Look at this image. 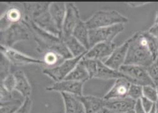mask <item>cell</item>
<instances>
[{"mask_svg":"<svg viewBox=\"0 0 158 113\" xmlns=\"http://www.w3.org/2000/svg\"><path fill=\"white\" fill-rule=\"evenodd\" d=\"M26 22L36 44L38 53L43 55L47 52H54L61 55L64 59L73 58L61 38L43 30L32 21Z\"/></svg>","mask_w":158,"mask_h":113,"instance_id":"cell-1","label":"cell"},{"mask_svg":"<svg viewBox=\"0 0 158 113\" xmlns=\"http://www.w3.org/2000/svg\"><path fill=\"white\" fill-rule=\"evenodd\" d=\"M154 61L144 31L135 33L129 38V45L124 64L148 67Z\"/></svg>","mask_w":158,"mask_h":113,"instance_id":"cell-2","label":"cell"},{"mask_svg":"<svg viewBox=\"0 0 158 113\" xmlns=\"http://www.w3.org/2000/svg\"><path fill=\"white\" fill-rule=\"evenodd\" d=\"M85 22L89 30L126 24L129 19L116 10H98L95 11Z\"/></svg>","mask_w":158,"mask_h":113,"instance_id":"cell-3","label":"cell"},{"mask_svg":"<svg viewBox=\"0 0 158 113\" xmlns=\"http://www.w3.org/2000/svg\"><path fill=\"white\" fill-rule=\"evenodd\" d=\"M31 36V33L28 25L23 20L0 31V44L2 46L13 48L18 42L30 40Z\"/></svg>","mask_w":158,"mask_h":113,"instance_id":"cell-4","label":"cell"},{"mask_svg":"<svg viewBox=\"0 0 158 113\" xmlns=\"http://www.w3.org/2000/svg\"><path fill=\"white\" fill-rule=\"evenodd\" d=\"M85 54H83L77 57L65 59L63 62L56 67L45 68L42 70V72L44 75L55 81V82L63 81L72 71L78 63L84 57Z\"/></svg>","mask_w":158,"mask_h":113,"instance_id":"cell-5","label":"cell"},{"mask_svg":"<svg viewBox=\"0 0 158 113\" xmlns=\"http://www.w3.org/2000/svg\"><path fill=\"white\" fill-rule=\"evenodd\" d=\"M125 29L123 24L89 30V44L90 48L94 45L106 42H113L115 38Z\"/></svg>","mask_w":158,"mask_h":113,"instance_id":"cell-6","label":"cell"},{"mask_svg":"<svg viewBox=\"0 0 158 113\" xmlns=\"http://www.w3.org/2000/svg\"><path fill=\"white\" fill-rule=\"evenodd\" d=\"M119 71L126 75L131 83L142 86H155L148 73L146 67L124 64L120 68Z\"/></svg>","mask_w":158,"mask_h":113,"instance_id":"cell-7","label":"cell"},{"mask_svg":"<svg viewBox=\"0 0 158 113\" xmlns=\"http://www.w3.org/2000/svg\"><path fill=\"white\" fill-rule=\"evenodd\" d=\"M25 15L22 3L11 4L0 18V31L24 20Z\"/></svg>","mask_w":158,"mask_h":113,"instance_id":"cell-8","label":"cell"},{"mask_svg":"<svg viewBox=\"0 0 158 113\" xmlns=\"http://www.w3.org/2000/svg\"><path fill=\"white\" fill-rule=\"evenodd\" d=\"M1 53L5 55L12 65L15 66H23L29 64L44 65L43 61L40 59H36L22 53L13 48L0 46Z\"/></svg>","mask_w":158,"mask_h":113,"instance_id":"cell-9","label":"cell"},{"mask_svg":"<svg viewBox=\"0 0 158 113\" xmlns=\"http://www.w3.org/2000/svg\"><path fill=\"white\" fill-rule=\"evenodd\" d=\"M81 20L80 12L76 5L73 3H67L66 13L62 27V36L72 35L74 28Z\"/></svg>","mask_w":158,"mask_h":113,"instance_id":"cell-10","label":"cell"},{"mask_svg":"<svg viewBox=\"0 0 158 113\" xmlns=\"http://www.w3.org/2000/svg\"><path fill=\"white\" fill-rule=\"evenodd\" d=\"M116 45L114 42H100L92 47L86 53L84 58L102 61L107 59L112 54Z\"/></svg>","mask_w":158,"mask_h":113,"instance_id":"cell-11","label":"cell"},{"mask_svg":"<svg viewBox=\"0 0 158 113\" xmlns=\"http://www.w3.org/2000/svg\"><path fill=\"white\" fill-rule=\"evenodd\" d=\"M83 82L70 80H63L55 82L53 84L45 88L47 91H55L58 92H65L77 96H83Z\"/></svg>","mask_w":158,"mask_h":113,"instance_id":"cell-12","label":"cell"},{"mask_svg":"<svg viewBox=\"0 0 158 113\" xmlns=\"http://www.w3.org/2000/svg\"><path fill=\"white\" fill-rule=\"evenodd\" d=\"M129 45V39L126 40L121 45L116 47L104 63L111 69L119 70L120 68L125 64Z\"/></svg>","mask_w":158,"mask_h":113,"instance_id":"cell-13","label":"cell"},{"mask_svg":"<svg viewBox=\"0 0 158 113\" xmlns=\"http://www.w3.org/2000/svg\"><path fill=\"white\" fill-rule=\"evenodd\" d=\"M131 82L124 79L121 78L115 80L114 85L105 94L104 99L106 101L122 99L127 97Z\"/></svg>","mask_w":158,"mask_h":113,"instance_id":"cell-14","label":"cell"},{"mask_svg":"<svg viewBox=\"0 0 158 113\" xmlns=\"http://www.w3.org/2000/svg\"><path fill=\"white\" fill-rule=\"evenodd\" d=\"M50 3H22L26 22L34 21L35 19L48 11Z\"/></svg>","mask_w":158,"mask_h":113,"instance_id":"cell-15","label":"cell"},{"mask_svg":"<svg viewBox=\"0 0 158 113\" xmlns=\"http://www.w3.org/2000/svg\"><path fill=\"white\" fill-rule=\"evenodd\" d=\"M136 101L126 97L122 99L106 101L105 107L117 113H126L134 109Z\"/></svg>","mask_w":158,"mask_h":113,"instance_id":"cell-16","label":"cell"},{"mask_svg":"<svg viewBox=\"0 0 158 113\" xmlns=\"http://www.w3.org/2000/svg\"><path fill=\"white\" fill-rule=\"evenodd\" d=\"M124 78L129 81V78L119 70H114L107 66L104 62L98 61L97 72L94 79L102 80H117L118 79ZM130 82V81H129Z\"/></svg>","mask_w":158,"mask_h":113,"instance_id":"cell-17","label":"cell"},{"mask_svg":"<svg viewBox=\"0 0 158 113\" xmlns=\"http://www.w3.org/2000/svg\"><path fill=\"white\" fill-rule=\"evenodd\" d=\"M32 22L43 30L56 36L62 38V33L58 30L48 11Z\"/></svg>","mask_w":158,"mask_h":113,"instance_id":"cell-18","label":"cell"},{"mask_svg":"<svg viewBox=\"0 0 158 113\" xmlns=\"http://www.w3.org/2000/svg\"><path fill=\"white\" fill-rule=\"evenodd\" d=\"M13 73L16 79L15 90L20 94L24 98L30 97L32 88L25 72L22 69H18L14 71Z\"/></svg>","mask_w":158,"mask_h":113,"instance_id":"cell-19","label":"cell"},{"mask_svg":"<svg viewBox=\"0 0 158 113\" xmlns=\"http://www.w3.org/2000/svg\"><path fill=\"white\" fill-rule=\"evenodd\" d=\"M65 106V113H85L84 107L78 96L73 94L60 93Z\"/></svg>","mask_w":158,"mask_h":113,"instance_id":"cell-20","label":"cell"},{"mask_svg":"<svg viewBox=\"0 0 158 113\" xmlns=\"http://www.w3.org/2000/svg\"><path fill=\"white\" fill-rule=\"evenodd\" d=\"M82 102L85 113H97L105 107L106 100L104 98L94 96H78Z\"/></svg>","mask_w":158,"mask_h":113,"instance_id":"cell-21","label":"cell"},{"mask_svg":"<svg viewBox=\"0 0 158 113\" xmlns=\"http://www.w3.org/2000/svg\"><path fill=\"white\" fill-rule=\"evenodd\" d=\"M48 11L58 30L62 33L63 23L66 13V3H52L50 4Z\"/></svg>","mask_w":158,"mask_h":113,"instance_id":"cell-22","label":"cell"},{"mask_svg":"<svg viewBox=\"0 0 158 113\" xmlns=\"http://www.w3.org/2000/svg\"><path fill=\"white\" fill-rule=\"evenodd\" d=\"M72 35L82 45H83L87 50L90 48L89 44V29L88 28L85 22L83 21L82 19L78 22L74 28Z\"/></svg>","mask_w":158,"mask_h":113,"instance_id":"cell-23","label":"cell"},{"mask_svg":"<svg viewBox=\"0 0 158 113\" xmlns=\"http://www.w3.org/2000/svg\"><path fill=\"white\" fill-rule=\"evenodd\" d=\"M61 39L64 42L65 46L72 55L73 57H77L87 52V50L85 47L79 42L72 35L62 36Z\"/></svg>","mask_w":158,"mask_h":113,"instance_id":"cell-24","label":"cell"},{"mask_svg":"<svg viewBox=\"0 0 158 113\" xmlns=\"http://www.w3.org/2000/svg\"><path fill=\"white\" fill-rule=\"evenodd\" d=\"M90 79L89 74L84 65L82 60L78 63L72 71L67 75L65 80H70L85 83Z\"/></svg>","mask_w":158,"mask_h":113,"instance_id":"cell-25","label":"cell"},{"mask_svg":"<svg viewBox=\"0 0 158 113\" xmlns=\"http://www.w3.org/2000/svg\"><path fill=\"white\" fill-rule=\"evenodd\" d=\"M41 59L43 61L44 65H46L47 68L56 67L65 60L61 55L54 52H45L42 55Z\"/></svg>","mask_w":158,"mask_h":113,"instance_id":"cell-26","label":"cell"},{"mask_svg":"<svg viewBox=\"0 0 158 113\" xmlns=\"http://www.w3.org/2000/svg\"><path fill=\"white\" fill-rule=\"evenodd\" d=\"M23 101L15 99L0 103V113H15V112L22 106Z\"/></svg>","mask_w":158,"mask_h":113,"instance_id":"cell-27","label":"cell"},{"mask_svg":"<svg viewBox=\"0 0 158 113\" xmlns=\"http://www.w3.org/2000/svg\"><path fill=\"white\" fill-rule=\"evenodd\" d=\"M0 75H1V80L5 78L11 72V63L6 58V56L1 53L0 54Z\"/></svg>","mask_w":158,"mask_h":113,"instance_id":"cell-28","label":"cell"},{"mask_svg":"<svg viewBox=\"0 0 158 113\" xmlns=\"http://www.w3.org/2000/svg\"><path fill=\"white\" fill-rule=\"evenodd\" d=\"M127 97L137 101L143 97V86L131 83L129 89Z\"/></svg>","mask_w":158,"mask_h":113,"instance_id":"cell-29","label":"cell"},{"mask_svg":"<svg viewBox=\"0 0 158 113\" xmlns=\"http://www.w3.org/2000/svg\"><path fill=\"white\" fill-rule=\"evenodd\" d=\"M82 62L89 74L90 79H93V78L94 79V77H95V75L97 72L98 61L94 60V59H86V58L84 57L82 59Z\"/></svg>","mask_w":158,"mask_h":113,"instance_id":"cell-30","label":"cell"},{"mask_svg":"<svg viewBox=\"0 0 158 113\" xmlns=\"http://www.w3.org/2000/svg\"><path fill=\"white\" fill-rule=\"evenodd\" d=\"M143 97L151 101L154 103H157V92L156 87L153 86H143Z\"/></svg>","mask_w":158,"mask_h":113,"instance_id":"cell-31","label":"cell"},{"mask_svg":"<svg viewBox=\"0 0 158 113\" xmlns=\"http://www.w3.org/2000/svg\"><path fill=\"white\" fill-rule=\"evenodd\" d=\"M146 69L151 79L156 87L158 86V58L152 64L146 67Z\"/></svg>","mask_w":158,"mask_h":113,"instance_id":"cell-32","label":"cell"},{"mask_svg":"<svg viewBox=\"0 0 158 113\" xmlns=\"http://www.w3.org/2000/svg\"><path fill=\"white\" fill-rule=\"evenodd\" d=\"M1 85L9 92H13V91L15 90L16 86V79L14 74L11 73L5 78L1 80Z\"/></svg>","mask_w":158,"mask_h":113,"instance_id":"cell-33","label":"cell"},{"mask_svg":"<svg viewBox=\"0 0 158 113\" xmlns=\"http://www.w3.org/2000/svg\"><path fill=\"white\" fill-rule=\"evenodd\" d=\"M32 107V101L30 97L24 98L23 104L15 113H30Z\"/></svg>","mask_w":158,"mask_h":113,"instance_id":"cell-34","label":"cell"},{"mask_svg":"<svg viewBox=\"0 0 158 113\" xmlns=\"http://www.w3.org/2000/svg\"><path fill=\"white\" fill-rule=\"evenodd\" d=\"M0 87V103L10 101L14 99L13 93L7 90L2 85Z\"/></svg>","mask_w":158,"mask_h":113,"instance_id":"cell-35","label":"cell"},{"mask_svg":"<svg viewBox=\"0 0 158 113\" xmlns=\"http://www.w3.org/2000/svg\"><path fill=\"white\" fill-rule=\"evenodd\" d=\"M140 100H141V105L146 113H148L153 107L154 105L156 104L144 97H143Z\"/></svg>","mask_w":158,"mask_h":113,"instance_id":"cell-36","label":"cell"},{"mask_svg":"<svg viewBox=\"0 0 158 113\" xmlns=\"http://www.w3.org/2000/svg\"><path fill=\"white\" fill-rule=\"evenodd\" d=\"M148 33L158 40V24L154 23L148 30Z\"/></svg>","mask_w":158,"mask_h":113,"instance_id":"cell-37","label":"cell"},{"mask_svg":"<svg viewBox=\"0 0 158 113\" xmlns=\"http://www.w3.org/2000/svg\"><path fill=\"white\" fill-rule=\"evenodd\" d=\"M140 99L137 100L136 101L135 105V107H134V111L135 113H146V111H144V109H143L142 105H141V103Z\"/></svg>","mask_w":158,"mask_h":113,"instance_id":"cell-38","label":"cell"},{"mask_svg":"<svg viewBox=\"0 0 158 113\" xmlns=\"http://www.w3.org/2000/svg\"><path fill=\"white\" fill-rule=\"evenodd\" d=\"M148 4L147 2H129L127 5L132 8H138Z\"/></svg>","mask_w":158,"mask_h":113,"instance_id":"cell-39","label":"cell"},{"mask_svg":"<svg viewBox=\"0 0 158 113\" xmlns=\"http://www.w3.org/2000/svg\"><path fill=\"white\" fill-rule=\"evenodd\" d=\"M97 113H117V112H114V111H112L111 110H109V109L104 107L102 110H101L99 112H98Z\"/></svg>","mask_w":158,"mask_h":113,"instance_id":"cell-40","label":"cell"},{"mask_svg":"<svg viewBox=\"0 0 158 113\" xmlns=\"http://www.w3.org/2000/svg\"><path fill=\"white\" fill-rule=\"evenodd\" d=\"M156 104L154 105L153 107L151 109V110L148 112V113H156Z\"/></svg>","mask_w":158,"mask_h":113,"instance_id":"cell-41","label":"cell"},{"mask_svg":"<svg viewBox=\"0 0 158 113\" xmlns=\"http://www.w3.org/2000/svg\"><path fill=\"white\" fill-rule=\"evenodd\" d=\"M154 23L158 24V10L156 11V17H155V20H154Z\"/></svg>","mask_w":158,"mask_h":113,"instance_id":"cell-42","label":"cell"},{"mask_svg":"<svg viewBox=\"0 0 158 113\" xmlns=\"http://www.w3.org/2000/svg\"><path fill=\"white\" fill-rule=\"evenodd\" d=\"M156 113H158V104H156Z\"/></svg>","mask_w":158,"mask_h":113,"instance_id":"cell-43","label":"cell"},{"mask_svg":"<svg viewBox=\"0 0 158 113\" xmlns=\"http://www.w3.org/2000/svg\"><path fill=\"white\" fill-rule=\"evenodd\" d=\"M156 89H157V104H158V86H156Z\"/></svg>","mask_w":158,"mask_h":113,"instance_id":"cell-44","label":"cell"},{"mask_svg":"<svg viewBox=\"0 0 158 113\" xmlns=\"http://www.w3.org/2000/svg\"><path fill=\"white\" fill-rule=\"evenodd\" d=\"M126 113H135V112H134V110H132V111H129V112H126Z\"/></svg>","mask_w":158,"mask_h":113,"instance_id":"cell-45","label":"cell"}]
</instances>
